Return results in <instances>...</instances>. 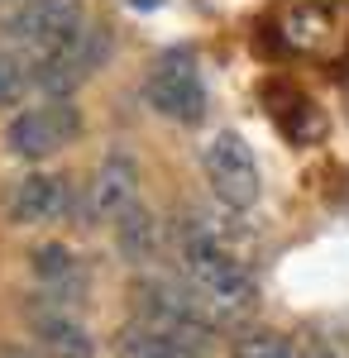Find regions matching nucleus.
I'll return each mask as SVG.
<instances>
[{
  "mask_svg": "<svg viewBox=\"0 0 349 358\" xmlns=\"http://www.w3.org/2000/svg\"><path fill=\"white\" fill-rule=\"evenodd\" d=\"M177 258H182L187 282L220 315L254 306V277L244 268V258L235 253V244L225 239L220 220L201 215V210L182 215V224H177Z\"/></svg>",
  "mask_w": 349,
  "mask_h": 358,
  "instance_id": "f257e3e1",
  "label": "nucleus"
},
{
  "mask_svg": "<svg viewBox=\"0 0 349 358\" xmlns=\"http://www.w3.org/2000/svg\"><path fill=\"white\" fill-rule=\"evenodd\" d=\"M86 5L81 0H20L5 15V38L25 57H62L86 38Z\"/></svg>",
  "mask_w": 349,
  "mask_h": 358,
  "instance_id": "f03ea898",
  "label": "nucleus"
},
{
  "mask_svg": "<svg viewBox=\"0 0 349 358\" xmlns=\"http://www.w3.org/2000/svg\"><path fill=\"white\" fill-rule=\"evenodd\" d=\"M135 320L158 325L167 334H182L191 344H206L225 315L191 282L182 287V282H167V277H139L135 282Z\"/></svg>",
  "mask_w": 349,
  "mask_h": 358,
  "instance_id": "7ed1b4c3",
  "label": "nucleus"
},
{
  "mask_svg": "<svg viewBox=\"0 0 349 358\" xmlns=\"http://www.w3.org/2000/svg\"><path fill=\"white\" fill-rule=\"evenodd\" d=\"M206 187H211L215 206L230 210V215H249L264 196V177H259V158L249 148V138L235 134V129H220V134L206 143Z\"/></svg>",
  "mask_w": 349,
  "mask_h": 358,
  "instance_id": "20e7f679",
  "label": "nucleus"
},
{
  "mask_svg": "<svg viewBox=\"0 0 349 358\" xmlns=\"http://www.w3.org/2000/svg\"><path fill=\"white\" fill-rule=\"evenodd\" d=\"M77 134H81V110L72 101H39V106H25L10 120L5 148L20 163H43V158L62 153Z\"/></svg>",
  "mask_w": 349,
  "mask_h": 358,
  "instance_id": "39448f33",
  "label": "nucleus"
},
{
  "mask_svg": "<svg viewBox=\"0 0 349 358\" xmlns=\"http://www.w3.org/2000/svg\"><path fill=\"white\" fill-rule=\"evenodd\" d=\"M144 101L177 124H196L206 115V82H201L196 57L187 48H167L144 82Z\"/></svg>",
  "mask_w": 349,
  "mask_h": 358,
  "instance_id": "423d86ee",
  "label": "nucleus"
},
{
  "mask_svg": "<svg viewBox=\"0 0 349 358\" xmlns=\"http://www.w3.org/2000/svg\"><path fill=\"white\" fill-rule=\"evenodd\" d=\"M29 330L39 339L43 358H96V344H91L86 325L72 315V306L34 301L29 306Z\"/></svg>",
  "mask_w": 349,
  "mask_h": 358,
  "instance_id": "0eeeda50",
  "label": "nucleus"
},
{
  "mask_svg": "<svg viewBox=\"0 0 349 358\" xmlns=\"http://www.w3.org/2000/svg\"><path fill=\"white\" fill-rule=\"evenodd\" d=\"M130 206H139V163L130 153H106L91 177V215L115 224Z\"/></svg>",
  "mask_w": 349,
  "mask_h": 358,
  "instance_id": "6e6552de",
  "label": "nucleus"
},
{
  "mask_svg": "<svg viewBox=\"0 0 349 358\" xmlns=\"http://www.w3.org/2000/svg\"><path fill=\"white\" fill-rule=\"evenodd\" d=\"M67 206H72L67 182L57 172H39L34 167V172H25L15 182V192H10V220L15 224H48V220H62Z\"/></svg>",
  "mask_w": 349,
  "mask_h": 358,
  "instance_id": "1a4fd4ad",
  "label": "nucleus"
},
{
  "mask_svg": "<svg viewBox=\"0 0 349 358\" xmlns=\"http://www.w3.org/2000/svg\"><path fill=\"white\" fill-rule=\"evenodd\" d=\"M29 268L39 277V287L48 292V301L72 306V296H81V263L72 258V248L62 244H39L29 253Z\"/></svg>",
  "mask_w": 349,
  "mask_h": 358,
  "instance_id": "9d476101",
  "label": "nucleus"
},
{
  "mask_svg": "<svg viewBox=\"0 0 349 358\" xmlns=\"http://www.w3.org/2000/svg\"><path fill=\"white\" fill-rule=\"evenodd\" d=\"M115 358H201V344H191L182 334H167L158 325L130 320L115 334Z\"/></svg>",
  "mask_w": 349,
  "mask_h": 358,
  "instance_id": "9b49d317",
  "label": "nucleus"
},
{
  "mask_svg": "<svg viewBox=\"0 0 349 358\" xmlns=\"http://www.w3.org/2000/svg\"><path fill=\"white\" fill-rule=\"evenodd\" d=\"M110 229H115V248H120V258H125V263L144 268V263H153V258H158L163 229H158V215H153L144 201H139V206H130V210L110 224Z\"/></svg>",
  "mask_w": 349,
  "mask_h": 358,
  "instance_id": "f8f14e48",
  "label": "nucleus"
},
{
  "mask_svg": "<svg viewBox=\"0 0 349 358\" xmlns=\"http://www.w3.org/2000/svg\"><path fill=\"white\" fill-rule=\"evenodd\" d=\"M34 91V67L20 48H0V110H15Z\"/></svg>",
  "mask_w": 349,
  "mask_h": 358,
  "instance_id": "ddd939ff",
  "label": "nucleus"
},
{
  "mask_svg": "<svg viewBox=\"0 0 349 358\" xmlns=\"http://www.w3.org/2000/svg\"><path fill=\"white\" fill-rule=\"evenodd\" d=\"M230 358H292V339L278 330H244L230 344Z\"/></svg>",
  "mask_w": 349,
  "mask_h": 358,
  "instance_id": "4468645a",
  "label": "nucleus"
},
{
  "mask_svg": "<svg viewBox=\"0 0 349 358\" xmlns=\"http://www.w3.org/2000/svg\"><path fill=\"white\" fill-rule=\"evenodd\" d=\"M292 358H340V349H330L321 334H296L292 339Z\"/></svg>",
  "mask_w": 349,
  "mask_h": 358,
  "instance_id": "2eb2a0df",
  "label": "nucleus"
},
{
  "mask_svg": "<svg viewBox=\"0 0 349 358\" xmlns=\"http://www.w3.org/2000/svg\"><path fill=\"white\" fill-rule=\"evenodd\" d=\"M0 358H43V354H34L25 344H0Z\"/></svg>",
  "mask_w": 349,
  "mask_h": 358,
  "instance_id": "dca6fc26",
  "label": "nucleus"
},
{
  "mask_svg": "<svg viewBox=\"0 0 349 358\" xmlns=\"http://www.w3.org/2000/svg\"><path fill=\"white\" fill-rule=\"evenodd\" d=\"M135 10H158V5H167V0H130Z\"/></svg>",
  "mask_w": 349,
  "mask_h": 358,
  "instance_id": "f3484780",
  "label": "nucleus"
}]
</instances>
